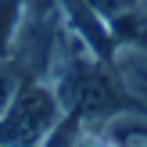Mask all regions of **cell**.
<instances>
[{"instance_id": "1", "label": "cell", "mask_w": 147, "mask_h": 147, "mask_svg": "<svg viewBox=\"0 0 147 147\" xmlns=\"http://www.w3.org/2000/svg\"><path fill=\"white\" fill-rule=\"evenodd\" d=\"M61 111L65 108L47 79H22L11 104L0 111V147H40Z\"/></svg>"}, {"instance_id": "2", "label": "cell", "mask_w": 147, "mask_h": 147, "mask_svg": "<svg viewBox=\"0 0 147 147\" xmlns=\"http://www.w3.org/2000/svg\"><path fill=\"white\" fill-rule=\"evenodd\" d=\"M86 136V119L79 111H61V119L47 129L40 147H79Z\"/></svg>"}, {"instance_id": "3", "label": "cell", "mask_w": 147, "mask_h": 147, "mask_svg": "<svg viewBox=\"0 0 147 147\" xmlns=\"http://www.w3.org/2000/svg\"><path fill=\"white\" fill-rule=\"evenodd\" d=\"M22 7H25V0H0V57H11V43H14V32H18V22H22Z\"/></svg>"}, {"instance_id": "4", "label": "cell", "mask_w": 147, "mask_h": 147, "mask_svg": "<svg viewBox=\"0 0 147 147\" xmlns=\"http://www.w3.org/2000/svg\"><path fill=\"white\" fill-rule=\"evenodd\" d=\"M18 83H22V72L14 68V61H11V57H0V111L11 104Z\"/></svg>"}, {"instance_id": "5", "label": "cell", "mask_w": 147, "mask_h": 147, "mask_svg": "<svg viewBox=\"0 0 147 147\" xmlns=\"http://www.w3.org/2000/svg\"><path fill=\"white\" fill-rule=\"evenodd\" d=\"M86 4H90V7H93V11H97L104 22H111L115 14L129 11V7H133V4H140V0H86Z\"/></svg>"}]
</instances>
